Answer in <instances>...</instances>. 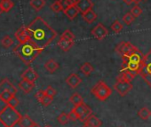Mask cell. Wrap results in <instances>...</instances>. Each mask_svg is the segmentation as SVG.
<instances>
[{
    "mask_svg": "<svg viewBox=\"0 0 151 127\" xmlns=\"http://www.w3.org/2000/svg\"><path fill=\"white\" fill-rule=\"evenodd\" d=\"M51 9L53 11V12H55V13H59V12H60V11H63L62 10V7H61V6H60V0H57V1H55V2H53L52 5H51Z\"/></svg>",
    "mask_w": 151,
    "mask_h": 127,
    "instance_id": "35",
    "label": "cell"
},
{
    "mask_svg": "<svg viewBox=\"0 0 151 127\" xmlns=\"http://www.w3.org/2000/svg\"><path fill=\"white\" fill-rule=\"evenodd\" d=\"M66 83H67V85H68L70 88L76 89V88H77V87L82 83V78H81L78 75L73 73V74H70V75L66 78Z\"/></svg>",
    "mask_w": 151,
    "mask_h": 127,
    "instance_id": "14",
    "label": "cell"
},
{
    "mask_svg": "<svg viewBox=\"0 0 151 127\" xmlns=\"http://www.w3.org/2000/svg\"><path fill=\"white\" fill-rule=\"evenodd\" d=\"M19 87L25 93H29L35 87V83L29 82L25 79H22V81L19 83Z\"/></svg>",
    "mask_w": 151,
    "mask_h": 127,
    "instance_id": "17",
    "label": "cell"
},
{
    "mask_svg": "<svg viewBox=\"0 0 151 127\" xmlns=\"http://www.w3.org/2000/svg\"><path fill=\"white\" fill-rule=\"evenodd\" d=\"M93 95H94L99 100H106L112 93L111 89L107 85L104 81H99L91 90Z\"/></svg>",
    "mask_w": 151,
    "mask_h": 127,
    "instance_id": "4",
    "label": "cell"
},
{
    "mask_svg": "<svg viewBox=\"0 0 151 127\" xmlns=\"http://www.w3.org/2000/svg\"><path fill=\"white\" fill-rule=\"evenodd\" d=\"M22 115L15 108L6 105L0 110V123L5 127H14L22 118Z\"/></svg>",
    "mask_w": 151,
    "mask_h": 127,
    "instance_id": "3",
    "label": "cell"
},
{
    "mask_svg": "<svg viewBox=\"0 0 151 127\" xmlns=\"http://www.w3.org/2000/svg\"><path fill=\"white\" fill-rule=\"evenodd\" d=\"M21 77H22V79H25V80H28L29 82L35 83L38 78V75L33 68H28L21 75Z\"/></svg>",
    "mask_w": 151,
    "mask_h": 127,
    "instance_id": "15",
    "label": "cell"
},
{
    "mask_svg": "<svg viewBox=\"0 0 151 127\" xmlns=\"http://www.w3.org/2000/svg\"><path fill=\"white\" fill-rule=\"evenodd\" d=\"M13 96H14L11 92H9V91H5L4 93H2L1 94H0V100H1L3 102H5V103H7L8 101H9V100L13 97Z\"/></svg>",
    "mask_w": 151,
    "mask_h": 127,
    "instance_id": "32",
    "label": "cell"
},
{
    "mask_svg": "<svg viewBox=\"0 0 151 127\" xmlns=\"http://www.w3.org/2000/svg\"><path fill=\"white\" fill-rule=\"evenodd\" d=\"M82 127H93V126L89 125V124H88V123H84V125H83Z\"/></svg>",
    "mask_w": 151,
    "mask_h": 127,
    "instance_id": "43",
    "label": "cell"
},
{
    "mask_svg": "<svg viewBox=\"0 0 151 127\" xmlns=\"http://www.w3.org/2000/svg\"><path fill=\"white\" fill-rule=\"evenodd\" d=\"M138 116H139V118L142 119V120H147V119L151 116V111H150L147 108L143 107V108H141L139 110Z\"/></svg>",
    "mask_w": 151,
    "mask_h": 127,
    "instance_id": "27",
    "label": "cell"
},
{
    "mask_svg": "<svg viewBox=\"0 0 151 127\" xmlns=\"http://www.w3.org/2000/svg\"><path fill=\"white\" fill-rule=\"evenodd\" d=\"M64 12V14H66V16L69 19V20H74L76 17H77L78 14H79V10L78 9V7L76 6V5H74V6H69L68 8H67L65 11H63Z\"/></svg>",
    "mask_w": 151,
    "mask_h": 127,
    "instance_id": "18",
    "label": "cell"
},
{
    "mask_svg": "<svg viewBox=\"0 0 151 127\" xmlns=\"http://www.w3.org/2000/svg\"><path fill=\"white\" fill-rule=\"evenodd\" d=\"M37 123H35L28 115H24L22 116L21 120L19 121L18 124L20 125V127H32L36 124Z\"/></svg>",
    "mask_w": 151,
    "mask_h": 127,
    "instance_id": "20",
    "label": "cell"
},
{
    "mask_svg": "<svg viewBox=\"0 0 151 127\" xmlns=\"http://www.w3.org/2000/svg\"><path fill=\"white\" fill-rule=\"evenodd\" d=\"M52 100H53V97H51V96H48V95H45L44 96V98L41 100V101H40V103L43 105V106H49L51 103H52Z\"/></svg>",
    "mask_w": 151,
    "mask_h": 127,
    "instance_id": "37",
    "label": "cell"
},
{
    "mask_svg": "<svg viewBox=\"0 0 151 127\" xmlns=\"http://www.w3.org/2000/svg\"><path fill=\"white\" fill-rule=\"evenodd\" d=\"M139 75L151 88V49L144 55L142 69Z\"/></svg>",
    "mask_w": 151,
    "mask_h": 127,
    "instance_id": "5",
    "label": "cell"
},
{
    "mask_svg": "<svg viewBox=\"0 0 151 127\" xmlns=\"http://www.w3.org/2000/svg\"><path fill=\"white\" fill-rule=\"evenodd\" d=\"M82 17H83V19H84L85 22H86L87 23L91 24V23H93V22L97 19V14H96V13L92 9V10H89V11H87V12L82 14Z\"/></svg>",
    "mask_w": 151,
    "mask_h": 127,
    "instance_id": "21",
    "label": "cell"
},
{
    "mask_svg": "<svg viewBox=\"0 0 151 127\" xmlns=\"http://www.w3.org/2000/svg\"><path fill=\"white\" fill-rule=\"evenodd\" d=\"M1 43H2V45H3L5 48H9V47H11L12 44H14V40H13L9 36H6V37H3Z\"/></svg>",
    "mask_w": 151,
    "mask_h": 127,
    "instance_id": "33",
    "label": "cell"
},
{
    "mask_svg": "<svg viewBox=\"0 0 151 127\" xmlns=\"http://www.w3.org/2000/svg\"><path fill=\"white\" fill-rule=\"evenodd\" d=\"M3 12H4V10H3V8H2L1 5H0V14H2Z\"/></svg>",
    "mask_w": 151,
    "mask_h": 127,
    "instance_id": "44",
    "label": "cell"
},
{
    "mask_svg": "<svg viewBox=\"0 0 151 127\" xmlns=\"http://www.w3.org/2000/svg\"><path fill=\"white\" fill-rule=\"evenodd\" d=\"M134 77L135 75L130 71H120V74L118 75L116 80H124V81L132 82L134 79Z\"/></svg>",
    "mask_w": 151,
    "mask_h": 127,
    "instance_id": "23",
    "label": "cell"
},
{
    "mask_svg": "<svg viewBox=\"0 0 151 127\" xmlns=\"http://www.w3.org/2000/svg\"><path fill=\"white\" fill-rule=\"evenodd\" d=\"M45 95V91H43V90H39L37 93H36V98H37V100L40 102L41 101V100L44 98V96Z\"/></svg>",
    "mask_w": 151,
    "mask_h": 127,
    "instance_id": "40",
    "label": "cell"
},
{
    "mask_svg": "<svg viewBox=\"0 0 151 127\" xmlns=\"http://www.w3.org/2000/svg\"><path fill=\"white\" fill-rule=\"evenodd\" d=\"M84 123H88L89 125H91V126H93V127H101V125L102 124L101 120L100 118H98L96 116L93 115V114H92V115L86 119V121L84 122Z\"/></svg>",
    "mask_w": 151,
    "mask_h": 127,
    "instance_id": "22",
    "label": "cell"
},
{
    "mask_svg": "<svg viewBox=\"0 0 151 127\" xmlns=\"http://www.w3.org/2000/svg\"><path fill=\"white\" fill-rule=\"evenodd\" d=\"M80 71L86 76H90L93 72V67L91 65V63L86 62L80 67Z\"/></svg>",
    "mask_w": 151,
    "mask_h": 127,
    "instance_id": "25",
    "label": "cell"
},
{
    "mask_svg": "<svg viewBox=\"0 0 151 127\" xmlns=\"http://www.w3.org/2000/svg\"><path fill=\"white\" fill-rule=\"evenodd\" d=\"M68 116H69V119L70 121H77L78 120V115L76 114V112L72 109L69 113H68Z\"/></svg>",
    "mask_w": 151,
    "mask_h": 127,
    "instance_id": "41",
    "label": "cell"
},
{
    "mask_svg": "<svg viewBox=\"0 0 151 127\" xmlns=\"http://www.w3.org/2000/svg\"><path fill=\"white\" fill-rule=\"evenodd\" d=\"M139 49L134 46L133 44H132L129 42H121L119 43L116 46V52H118L122 57L123 56H127L136 51H138Z\"/></svg>",
    "mask_w": 151,
    "mask_h": 127,
    "instance_id": "8",
    "label": "cell"
},
{
    "mask_svg": "<svg viewBox=\"0 0 151 127\" xmlns=\"http://www.w3.org/2000/svg\"><path fill=\"white\" fill-rule=\"evenodd\" d=\"M15 38L20 44L26 43L30 40V33L28 29V27L26 26H22L14 34Z\"/></svg>",
    "mask_w": 151,
    "mask_h": 127,
    "instance_id": "11",
    "label": "cell"
},
{
    "mask_svg": "<svg viewBox=\"0 0 151 127\" xmlns=\"http://www.w3.org/2000/svg\"><path fill=\"white\" fill-rule=\"evenodd\" d=\"M123 1L125 3V4H127V5H131V4H132V3H136V4H138L140 0H123Z\"/></svg>",
    "mask_w": 151,
    "mask_h": 127,
    "instance_id": "42",
    "label": "cell"
},
{
    "mask_svg": "<svg viewBox=\"0 0 151 127\" xmlns=\"http://www.w3.org/2000/svg\"><path fill=\"white\" fill-rule=\"evenodd\" d=\"M45 127H52V126H50V125H45Z\"/></svg>",
    "mask_w": 151,
    "mask_h": 127,
    "instance_id": "46",
    "label": "cell"
},
{
    "mask_svg": "<svg viewBox=\"0 0 151 127\" xmlns=\"http://www.w3.org/2000/svg\"><path fill=\"white\" fill-rule=\"evenodd\" d=\"M73 110L78 115V120L81 122H86V119L92 115V109L85 103H82L80 105L75 106Z\"/></svg>",
    "mask_w": 151,
    "mask_h": 127,
    "instance_id": "7",
    "label": "cell"
},
{
    "mask_svg": "<svg viewBox=\"0 0 151 127\" xmlns=\"http://www.w3.org/2000/svg\"><path fill=\"white\" fill-rule=\"evenodd\" d=\"M114 89L122 97L125 96L132 89V85L129 81L124 80H116V83L114 85Z\"/></svg>",
    "mask_w": 151,
    "mask_h": 127,
    "instance_id": "9",
    "label": "cell"
},
{
    "mask_svg": "<svg viewBox=\"0 0 151 127\" xmlns=\"http://www.w3.org/2000/svg\"><path fill=\"white\" fill-rule=\"evenodd\" d=\"M5 91H9L14 95H16L17 93V88L9 81L8 78H5L0 82V94Z\"/></svg>",
    "mask_w": 151,
    "mask_h": 127,
    "instance_id": "12",
    "label": "cell"
},
{
    "mask_svg": "<svg viewBox=\"0 0 151 127\" xmlns=\"http://www.w3.org/2000/svg\"><path fill=\"white\" fill-rule=\"evenodd\" d=\"M0 5H1L4 12L8 13L12 10V8L14 6V4L12 0H1L0 1Z\"/></svg>",
    "mask_w": 151,
    "mask_h": 127,
    "instance_id": "26",
    "label": "cell"
},
{
    "mask_svg": "<svg viewBox=\"0 0 151 127\" xmlns=\"http://www.w3.org/2000/svg\"><path fill=\"white\" fill-rule=\"evenodd\" d=\"M76 6L78 7L81 14H84L89 10H92L93 7V3L91 0H77Z\"/></svg>",
    "mask_w": 151,
    "mask_h": 127,
    "instance_id": "13",
    "label": "cell"
},
{
    "mask_svg": "<svg viewBox=\"0 0 151 127\" xmlns=\"http://www.w3.org/2000/svg\"><path fill=\"white\" fill-rule=\"evenodd\" d=\"M123 60H130V61H134V62H138V63H142L143 60H144V55L142 54V52L138 50L127 56H123L122 57Z\"/></svg>",
    "mask_w": 151,
    "mask_h": 127,
    "instance_id": "16",
    "label": "cell"
},
{
    "mask_svg": "<svg viewBox=\"0 0 151 127\" xmlns=\"http://www.w3.org/2000/svg\"><path fill=\"white\" fill-rule=\"evenodd\" d=\"M76 2H77L76 0H60V6H61L63 11H65L69 6L76 5Z\"/></svg>",
    "mask_w": 151,
    "mask_h": 127,
    "instance_id": "30",
    "label": "cell"
},
{
    "mask_svg": "<svg viewBox=\"0 0 151 127\" xmlns=\"http://www.w3.org/2000/svg\"><path fill=\"white\" fill-rule=\"evenodd\" d=\"M45 69L49 73H53L59 69V63L55 61L53 59H51L45 63Z\"/></svg>",
    "mask_w": 151,
    "mask_h": 127,
    "instance_id": "19",
    "label": "cell"
},
{
    "mask_svg": "<svg viewBox=\"0 0 151 127\" xmlns=\"http://www.w3.org/2000/svg\"><path fill=\"white\" fill-rule=\"evenodd\" d=\"M19 103H20V101H19V100L15 97V95L14 96H13L10 100H9V101L6 103L7 105H9V106H11V107H13V108H16L18 105H19Z\"/></svg>",
    "mask_w": 151,
    "mask_h": 127,
    "instance_id": "38",
    "label": "cell"
},
{
    "mask_svg": "<svg viewBox=\"0 0 151 127\" xmlns=\"http://www.w3.org/2000/svg\"><path fill=\"white\" fill-rule=\"evenodd\" d=\"M45 94H46V95L51 96V97H54V96H55V94H56V91H55V89H53L51 85H49V86L45 90Z\"/></svg>",
    "mask_w": 151,
    "mask_h": 127,
    "instance_id": "39",
    "label": "cell"
},
{
    "mask_svg": "<svg viewBox=\"0 0 151 127\" xmlns=\"http://www.w3.org/2000/svg\"><path fill=\"white\" fill-rule=\"evenodd\" d=\"M32 127H41V126H40L39 124H37V123H36V124H35L34 126H32Z\"/></svg>",
    "mask_w": 151,
    "mask_h": 127,
    "instance_id": "45",
    "label": "cell"
},
{
    "mask_svg": "<svg viewBox=\"0 0 151 127\" xmlns=\"http://www.w3.org/2000/svg\"><path fill=\"white\" fill-rule=\"evenodd\" d=\"M57 120L58 122L62 124V125H65L67 123H68V122L70 121L69 119V116H68V114H66V113H61L58 117H57Z\"/></svg>",
    "mask_w": 151,
    "mask_h": 127,
    "instance_id": "29",
    "label": "cell"
},
{
    "mask_svg": "<svg viewBox=\"0 0 151 127\" xmlns=\"http://www.w3.org/2000/svg\"><path fill=\"white\" fill-rule=\"evenodd\" d=\"M29 5L34 10L38 12L45 6V0H30Z\"/></svg>",
    "mask_w": 151,
    "mask_h": 127,
    "instance_id": "24",
    "label": "cell"
},
{
    "mask_svg": "<svg viewBox=\"0 0 151 127\" xmlns=\"http://www.w3.org/2000/svg\"><path fill=\"white\" fill-rule=\"evenodd\" d=\"M92 36L98 39V40H102L104 39L108 35H109V30L108 29L101 23H98L91 31Z\"/></svg>",
    "mask_w": 151,
    "mask_h": 127,
    "instance_id": "10",
    "label": "cell"
},
{
    "mask_svg": "<svg viewBox=\"0 0 151 127\" xmlns=\"http://www.w3.org/2000/svg\"><path fill=\"white\" fill-rule=\"evenodd\" d=\"M27 27L30 33V40L43 49L48 46L57 36L56 31L39 16L35 18Z\"/></svg>",
    "mask_w": 151,
    "mask_h": 127,
    "instance_id": "1",
    "label": "cell"
},
{
    "mask_svg": "<svg viewBox=\"0 0 151 127\" xmlns=\"http://www.w3.org/2000/svg\"><path fill=\"white\" fill-rule=\"evenodd\" d=\"M69 101L71 103H73L75 106H78V105H80V104L84 103V99H83V97L80 94H78V93H74L72 96H70Z\"/></svg>",
    "mask_w": 151,
    "mask_h": 127,
    "instance_id": "28",
    "label": "cell"
},
{
    "mask_svg": "<svg viewBox=\"0 0 151 127\" xmlns=\"http://www.w3.org/2000/svg\"><path fill=\"white\" fill-rule=\"evenodd\" d=\"M134 19H135V17L131 14V12L130 13H127L126 14H124V16L123 17V22L126 24V25H131L132 24V22L134 21Z\"/></svg>",
    "mask_w": 151,
    "mask_h": 127,
    "instance_id": "34",
    "label": "cell"
},
{
    "mask_svg": "<svg viewBox=\"0 0 151 127\" xmlns=\"http://www.w3.org/2000/svg\"><path fill=\"white\" fill-rule=\"evenodd\" d=\"M131 14H132L135 18H137V17H139V16L142 14V10L139 8V6L138 5H136V6H134L132 8Z\"/></svg>",
    "mask_w": 151,
    "mask_h": 127,
    "instance_id": "36",
    "label": "cell"
},
{
    "mask_svg": "<svg viewBox=\"0 0 151 127\" xmlns=\"http://www.w3.org/2000/svg\"><path fill=\"white\" fill-rule=\"evenodd\" d=\"M74 42H75V36H74V34L69 29H67L60 37V39L58 41V46L62 51L68 52L74 45Z\"/></svg>",
    "mask_w": 151,
    "mask_h": 127,
    "instance_id": "6",
    "label": "cell"
},
{
    "mask_svg": "<svg viewBox=\"0 0 151 127\" xmlns=\"http://www.w3.org/2000/svg\"><path fill=\"white\" fill-rule=\"evenodd\" d=\"M44 51L43 48L38 47L35 43H33L31 40L18 44L14 49V53L25 63L26 65H29L37 59V57Z\"/></svg>",
    "mask_w": 151,
    "mask_h": 127,
    "instance_id": "2",
    "label": "cell"
},
{
    "mask_svg": "<svg viewBox=\"0 0 151 127\" xmlns=\"http://www.w3.org/2000/svg\"><path fill=\"white\" fill-rule=\"evenodd\" d=\"M123 29H124V26L120 23L119 21L114 22L112 23V25H111V29H112V31L115 32V33H116V34L120 33V32L122 31Z\"/></svg>",
    "mask_w": 151,
    "mask_h": 127,
    "instance_id": "31",
    "label": "cell"
}]
</instances>
